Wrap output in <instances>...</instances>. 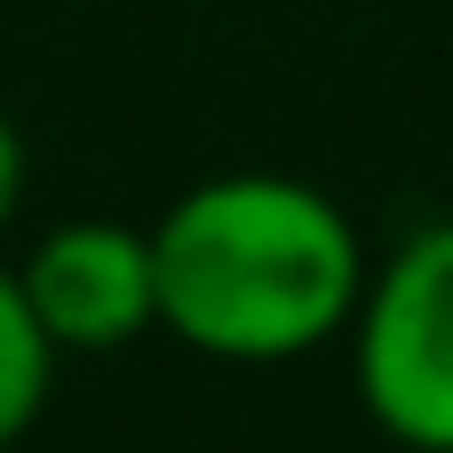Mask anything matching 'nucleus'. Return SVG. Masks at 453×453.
I'll list each match as a JSON object with an SVG mask.
<instances>
[{
  "mask_svg": "<svg viewBox=\"0 0 453 453\" xmlns=\"http://www.w3.org/2000/svg\"><path fill=\"white\" fill-rule=\"evenodd\" d=\"M159 326L223 366H287L350 334L366 239L334 191L271 167L207 175L151 223Z\"/></svg>",
  "mask_w": 453,
  "mask_h": 453,
  "instance_id": "f257e3e1",
  "label": "nucleus"
},
{
  "mask_svg": "<svg viewBox=\"0 0 453 453\" xmlns=\"http://www.w3.org/2000/svg\"><path fill=\"white\" fill-rule=\"evenodd\" d=\"M350 382L406 453H453V215L414 223L350 311Z\"/></svg>",
  "mask_w": 453,
  "mask_h": 453,
  "instance_id": "f03ea898",
  "label": "nucleus"
},
{
  "mask_svg": "<svg viewBox=\"0 0 453 453\" xmlns=\"http://www.w3.org/2000/svg\"><path fill=\"white\" fill-rule=\"evenodd\" d=\"M16 279L64 358H104V350H127L159 326L151 231H135L119 215H72V223L40 231L32 255L16 263Z\"/></svg>",
  "mask_w": 453,
  "mask_h": 453,
  "instance_id": "7ed1b4c3",
  "label": "nucleus"
},
{
  "mask_svg": "<svg viewBox=\"0 0 453 453\" xmlns=\"http://www.w3.org/2000/svg\"><path fill=\"white\" fill-rule=\"evenodd\" d=\"M56 358H64V350H56V342H48V326L32 319L24 279H16V271H0V453L40 422L48 382H56Z\"/></svg>",
  "mask_w": 453,
  "mask_h": 453,
  "instance_id": "20e7f679",
  "label": "nucleus"
},
{
  "mask_svg": "<svg viewBox=\"0 0 453 453\" xmlns=\"http://www.w3.org/2000/svg\"><path fill=\"white\" fill-rule=\"evenodd\" d=\"M16 199H24V143H16V119L0 111V231H8Z\"/></svg>",
  "mask_w": 453,
  "mask_h": 453,
  "instance_id": "39448f33",
  "label": "nucleus"
}]
</instances>
